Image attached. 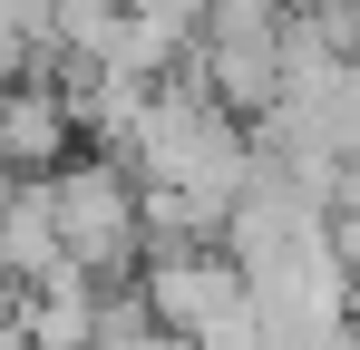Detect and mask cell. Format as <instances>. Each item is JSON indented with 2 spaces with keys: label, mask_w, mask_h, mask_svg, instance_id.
Segmentation results:
<instances>
[{
  "label": "cell",
  "mask_w": 360,
  "mask_h": 350,
  "mask_svg": "<svg viewBox=\"0 0 360 350\" xmlns=\"http://www.w3.org/2000/svg\"><path fill=\"white\" fill-rule=\"evenodd\" d=\"M49 214H59V253L88 273V283H127L136 273V175L98 146H78L59 175H49Z\"/></svg>",
  "instance_id": "obj_1"
},
{
  "label": "cell",
  "mask_w": 360,
  "mask_h": 350,
  "mask_svg": "<svg viewBox=\"0 0 360 350\" xmlns=\"http://www.w3.org/2000/svg\"><path fill=\"white\" fill-rule=\"evenodd\" d=\"M78 156V127H68L59 78H10L0 88V175H59Z\"/></svg>",
  "instance_id": "obj_2"
},
{
  "label": "cell",
  "mask_w": 360,
  "mask_h": 350,
  "mask_svg": "<svg viewBox=\"0 0 360 350\" xmlns=\"http://www.w3.org/2000/svg\"><path fill=\"white\" fill-rule=\"evenodd\" d=\"M59 263L68 253H59V214H49V175H0V283L30 292Z\"/></svg>",
  "instance_id": "obj_3"
},
{
  "label": "cell",
  "mask_w": 360,
  "mask_h": 350,
  "mask_svg": "<svg viewBox=\"0 0 360 350\" xmlns=\"http://www.w3.org/2000/svg\"><path fill=\"white\" fill-rule=\"evenodd\" d=\"M292 0H205V39H273Z\"/></svg>",
  "instance_id": "obj_4"
},
{
  "label": "cell",
  "mask_w": 360,
  "mask_h": 350,
  "mask_svg": "<svg viewBox=\"0 0 360 350\" xmlns=\"http://www.w3.org/2000/svg\"><path fill=\"white\" fill-rule=\"evenodd\" d=\"M117 10L136 30H156L166 49H195V39H205V0H117Z\"/></svg>",
  "instance_id": "obj_5"
},
{
  "label": "cell",
  "mask_w": 360,
  "mask_h": 350,
  "mask_svg": "<svg viewBox=\"0 0 360 350\" xmlns=\"http://www.w3.org/2000/svg\"><path fill=\"white\" fill-rule=\"evenodd\" d=\"M351 39H360V0H351Z\"/></svg>",
  "instance_id": "obj_6"
}]
</instances>
